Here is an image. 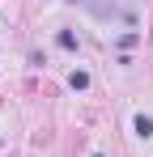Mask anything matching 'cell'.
<instances>
[{
	"label": "cell",
	"instance_id": "6da1fadb",
	"mask_svg": "<svg viewBox=\"0 0 153 157\" xmlns=\"http://www.w3.org/2000/svg\"><path fill=\"white\" fill-rule=\"evenodd\" d=\"M132 128H136L140 140H149V136H153V119H149V115H136V119H132Z\"/></svg>",
	"mask_w": 153,
	"mask_h": 157
},
{
	"label": "cell",
	"instance_id": "7a4b0ae2",
	"mask_svg": "<svg viewBox=\"0 0 153 157\" xmlns=\"http://www.w3.org/2000/svg\"><path fill=\"white\" fill-rule=\"evenodd\" d=\"M55 43H60L64 51H76V34H73V30H60V34H55Z\"/></svg>",
	"mask_w": 153,
	"mask_h": 157
},
{
	"label": "cell",
	"instance_id": "3957f363",
	"mask_svg": "<svg viewBox=\"0 0 153 157\" xmlns=\"http://www.w3.org/2000/svg\"><path fill=\"white\" fill-rule=\"evenodd\" d=\"M68 85H73V89H85V85H89V72H73Z\"/></svg>",
	"mask_w": 153,
	"mask_h": 157
},
{
	"label": "cell",
	"instance_id": "277c9868",
	"mask_svg": "<svg viewBox=\"0 0 153 157\" xmlns=\"http://www.w3.org/2000/svg\"><path fill=\"white\" fill-rule=\"evenodd\" d=\"M0 144H4V136H0Z\"/></svg>",
	"mask_w": 153,
	"mask_h": 157
},
{
	"label": "cell",
	"instance_id": "5b68a950",
	"mask_svg": "<svg viewBox=\"0 0 153 157\" xmlns=\"http://www.w3.org/2000/svg\"><path fill=\"white\" fill-rule=\"evenodd\" d=\"M94 157H98V153H94Z\"/></svg>",
	"mask_w": 153,
	"mask_h": 157
}]
</instances>
